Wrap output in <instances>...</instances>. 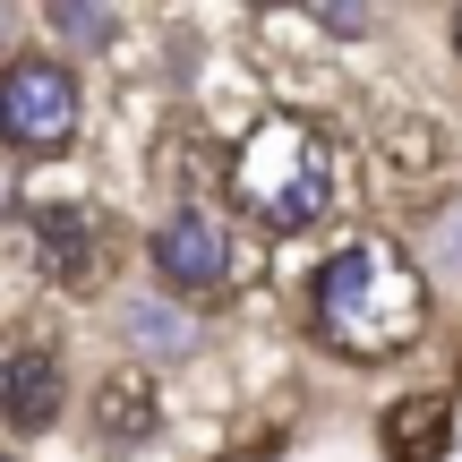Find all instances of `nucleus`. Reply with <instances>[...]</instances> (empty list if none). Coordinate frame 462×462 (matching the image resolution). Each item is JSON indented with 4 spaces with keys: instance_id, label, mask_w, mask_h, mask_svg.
<instances>
[{
    "instance_id": "2eb2a0df",
    "label": "nucleus",
    "mask_w": 462,
    "mask_h": 462,
    "mask_svg": "<svg viewBox=\"0 0 462 462\" xmlns=\"http://www.w3.org/2000/svg\"><path fill=\"white\" fill-rule=\"evenodd\" d=\"M454 60H462V9H454Z\"/></svg>"
},
{
    "instance_id": "423d86ee",
    "label": "nucleus",
    "mask_w": 462,
    "mask_h": 462,
    "mask_svg": "<svg viewBox=\"0 0 462 462\" xmlns=\"http://www.w3.org/2000/svg\"><path fill=\"white\" fill-rule=\"evenodd\" d=\"M26 248L51 282H86L95 274V206L86 198H34L26 206Z\"/></svg>"
},
{
    "instance_id": "f257e3e1",
    "label": "nucleus",
    "mask_w": 462,
    "mask_h": 462,
    "mask_svg": "<svg viewBox=\"0 0 462 462\" xmlns=\"http://www.w3.org/2000/svg\"><path fill=\"white\" fill-rule=\"evenodd\" d=\"M317 334L351 360H394L429 334V274L385 231L343 240L317 265Z\"/></svg>"
},
{
    "instance_id": "f8f14e48",
    "label": "nucleus",
    "mask_w": 462,
    "mask_h": 462,
    "mask_svg": "<svg viewBox=\"0 0 462 462\" xmlns=\"http://www.w3.org/2000/svg\"><path fill=\"white\" fill-rule=\"evenodd\" d=\"M309 26H326L334 43H360V34L377 26V9H309Z\"/></svg>"
},
{
    "instance_id": "20e7f679",
    "label": "nucleus",
    "mask_w": 462,
    "mask_h": 462,
    "mask_svg": "<svg viewBox=\"0 0 462 462\" xmlns=\"http://www.w3.org/2000/svg\"><path fill=\"white\" fill-rule=\"evenodd\" d=\"M154 282H163V291H223L231 282V231L206 215L198 198H180L163 215V231H154Z\"/></svg>"
},
{
    "instance_id": "9b49d317",
    "label": "nucleus",
    "mask_w": 462,
    "mask_h": 462,
    "mask_svg": "<svg viewBox=\"0 0 462 462\" xmlns=\"http://www.w3.org/2000/svg\"><path fill=\"white\" fill-rule=\"evenodd\" d=\"M420 265L462 282V198H446V206L429 215V248H420Z\"/></svg>"
},
{
    "instance_id": "0eeeda50",
    "label": "nucleus",
    "mask_w": 462,
    "mask_h": 462,
    "mask_svg": "<svg viewBox=\"0 0 462 462\" xmlns=\"http://www.w3.org/2000/svg\"><path fill=\"white\" fill-rule=\"evenodd\" d=\"M377 446H385V462H446L454 454V402L446 394H402V402H385Z\"/></svg>"
},
{
    "instance_id": "ddd939ff",
    "label": "nucleus",
    "mask_w": 462,
    "mask_h": 462,
    "mask_svg": "<svg viewBox=\"0 0 462 462\" xmlns=\"http://www.w3.org/2000/svg\"><path fill=\"white\" fill-rule=\"evenodd\" d=\"M0 215H17V154L0 146Z\"/></svg>"
},
{
    "instance_id": "f03ea898",
    "label": "nucleus",
    "mask_w": 462,
    "mask_h": 462,
    "mask_svg": "<svg viewBox=\"0 0 462 462\" xmlns=\"http://www.w3.org/2000/svg\"><path fill=\"white\" fill-rule=\"evenodd\" d=\"M223 180L257 223L309 231L334 206V154H326V137H317L309 120H257V129H240Z\"/></svg>"
},
{
    "instance_id": "9d476101",
    "label": "nucleus",
    "mask_w": 462,
    "mask_h": 462,
    "mask_svg": "<svg viewBox=\"0 0 462 462\" xmlns=\"http://www.w3.org/2000/svg\"><path fill=\"white\" fill-rule=\"evenodd\" d=\"M43 26L60 34V43H78V51H103L120 34V9H103V0H51Z\"/></svg>"
},
{
    "instance_id": "4468645a",
    "label": "nucleus",
    "mask_w": 462,
    "mask_h": 462,
    "mask_svg": "<svg viewBox=\"0 0 462 462\" xmlns=\"http://www.w3.org/2000/svg\"><path fill=\"white\" fill-rule=\"evenodd\" d=\"M0 34H17V9H0Z\"/></svg>"
},
{
    "instance_id": "dca6fc26",
    "label": "nucleus",
    "mask_w": 462,
    "mask_h": 462,
    "mask_svg": "<svg viewBox=\"0 0 462 462\" xmlns=\"http://www.w3.org/2000/svg\"><path fill=\"white\" fill-rule=\"evenodd\" d=\"M0 462H17V454H0Z\"/></svg>"
},
{
    "instance_id": "39448f33",
    "label": "nucleus",
    "mask_w": 462,
    "mask_h": 462,
    "mask_svg": "<svg viewBox=\"0 0 462 462\" xmlns=\"http://www.w3.org/2000/svg\"><path fill=\"white\" fill-rule=\"evenodd\" d=\"M60 411H69V368H60V351H51V343L0 351V429L43 437V429H60Z\"/></svg>"
},
{
    "instance_id": "7ed1b4c3",
    "label": "nucleus",
    "mask_w": 462,
    "mask_h": 462,
    "mask_svg": "<svg viewBox=\"0 0 462 462\" xmlns=\"http://www.w3.org/2000/svg\"><path fill=\"white\" fill-rule=\"evenodd\" d=\"M78 69L60 51H9L0 60V146L9 154H60L78 137Z\"/></svg>"
},
{
    "instance_id": "1a4fd4ad",
    "label": "nucleus",
    "mask_w": 462,
    "mask_h": 462,
    "mask_svg": "<svg viewBox=\"0 0 462 462\" xmlns=\"http://www.w3.org/2000/svg\"><path fill=\"white\" fill-rule=\"evenodd\" d=\"M95 429H103V446H137V437H154V394L137 377H112L95 394Z\"/></svg>"
},
{
    "instance_id": "6e6552de",
    "label": "nucleus",
    "mask_w": 462,
    "mask_h": 462,
    "mask_svg": "<svg viewBox=\"0 0 462 462\" xmlns=\"http://www.w3.org/2000/svg\"><path fill=\"white\" fill-rule=\"evenodd\" d=\"M120 343L137 351V360H198V317L180 309V300H154V291H137V300H120Z\"/></svg>"
}]
</instances>
